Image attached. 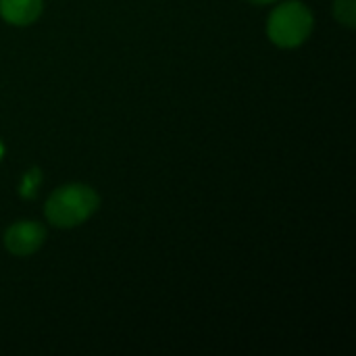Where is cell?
Wrapping results in <instances>:
<instances>
[{
  "instance_id": "cell-1",
  "label": "cell",
  "mask_w": 356,
  "mask_h": 356,
  "mask_svg": "<svg viewBox=\"0 0 356 356\" xmlns=\"http://www.w3.org/2000/svg\"><path fill=\"white\" fill-rule=\"evenodd\" d=\"M98 194L83 184H69L58 188L46 200V219L54 227H75L94 215L98 209Z\"/></svg>"
},
{
  "instance_id": "cell-2",
  "label": "cell",
  "mask_w": 356,
  "mask_h": 356,
  "mask_svg": "<svg viewBox=\"0 0 356 356\" xmlns=\"http://www.w3.org/2000/svg\"><path fill=\"white\" fill-rule=\"evenodd\" d=\"M311 29H313V15L298 0H290L277 6L267 23L269 40L282 48L300 46L311 35Z\"/></svg>"
},
{
  "instance_id": "cell-3",
  "label": "cell",
  "mask_w": 356,
  "mask_h": 356,
  "mask_svg": "<svg viewBox=\"0 0 356 356\" xmlns=\"http://www.w3.org/2000/svg\"><path fill=\"white\" fill-rule=\"evenodd\" d=\"M46 232L35 221H17L4 234V246L15 257L33 254L44 244Z\"/></svg>"
},
{
  "instance_id": "cell-4",
  "label": "cell",
  "mask_w": 356,
  "mask_h": 356,
  "mask_svg": "<svg viewBox=\"0 0 356 356\" xmlns=\"http://www.w3.org/2000/svg\"><path fill=\"white\" fill-rule=\"evenodd\" d=\"M42 0H0V15L10 25H29L42 13Z\"/></svg>"
},
{
  "instance_id": "cell-5",
  "label": "cell",
  "mask_w": 356,
  "mask_h": 356,
  "mask_svg": "<svg viewBox=\"0 0 356 356\" xmlns=\"http://www.w3.org/2000/svg\"><path fill=\"white\" fill-rule=\"evenodd\" d=\"M336 19L348 27H355L356 0H336Z\"/></svg>"
},
{
  "instance_id": "cell-6",
  "label": "cell",
  "mask_w": 356,
  "mask_h": 356,
  "mask_svg": "<svg viewBox=\"0 0 356 356\" xmlns=\"http://www.w3.org/2000/svg\"><path fill=\"white\" fill-rule=\"evenodd\" d=\"M42 181V175L38 169H31L25 177H23V184H21V196L23 198H33L35 194V186Z\"/></svg>"
},
{
  "instance_id": "cell-7",
  "label": "cell",
  "mask_w": 356,
  "mask_h": 356,
  "mask_svg": "<svg viewBox=\"0 0 356 356\" xmlns=\"http://www.w3.org/2000/svg\"><path fill=\"white\" fill-rule=\"evenodd\" d=\"M250 2H254V4H271L275 0H250Z\"/></svg>"
},
{
  "instance_id": "cell-8",
  "label": "cell",
  "mask_w": 356,
  "mask_h": 356,
  "mask_svg": "<svg viewBox=\"0 0 356 356\" xmlns=\"http://www.w3.org/2000/svg\"><path fill=\"white\" fill-rule=\"evenodd\" d=\"M2 154H4V148H2V144H0V159H2Z\"/></svg>"
}]
</instances>
